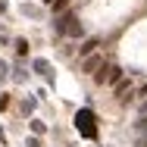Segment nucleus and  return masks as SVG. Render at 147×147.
Returning <instances> with one entry per match:
<instances>
[{"label":"nucleus","instance_id":"8","mask_svg":"<svg viewBox=\"0 0 147 147\" xmlns=\"http://www.w3.org/2000/svg\"><path fill=\"white\" fill-rule=\"evenodd\" d=\"M16 53H19V57H25V53H28V41H25V38H19V41H16Z\"/></svg>","mask_w":147,"mask_h":147},{"label":"nucleus","instance_id":"14","mask_svg":"<svg viewBox=\"0 0 147 147\" xmlns=\"http://www.w3.org/2000/svg\"><path fill=\"white\" fill-rule=\"evenodd\" d=\"M141 147H147V138H141Z\"/></svg>","mask_w":147,"mask_h":147},{"label":"nucleus","instance_id":"12","mask_svg":"<svg viewBox=\"0 0 147 147\" xmlns=\"http://www.w3.org/2000/svg\"><path fill=\"white\" fill-rule=\"evenodd\" d=\"M28 147H41V141H38V135H31V138H28Z\"/></svg>","mask_w":147,"mask_h":147},{"label":"nucleus","instance_id":"11","mask_svg":"<svg viewBox=\"0 0 147 147\" xmlns=\"http://www.w3.org/2000/svg\"><path fill=\"white\" fill-rule=\"evenodd\" d=\"M31 110H34V100H25V103H22V113H25V116H31Z\"/></svg>","mask_w":147,"mask_h":147},{"label":"nucleus","instance_id":"10","mask_svg":"<svg viewBox=\"0 0 147 147\" xmlns=\"http://www.w3.org/2000/svg\"><path fill=\"white\" fill-rule=\"evenodd\" d=\"M13 78H16V82H25V78H28V72H25L22 66H16V72H13Z\"/></svg>","mask_w":147,"mask_h":147},{"label":"nucleus","instance_id":"5","mask_svg":"<svg viewBox=\"0 0 147 147\" xmlns=\"http://www.w3.org/2000/svg\"><path fill=\"white\" fill-rule=\"evenodd\" d=\"M69 3H72V0H50V13H53V16H63V13L69 9Z\"/></svg>","mask_w":147,"mask_h":147},{"label":"nucleus","instance_id":"6","mask_svg":"<svg viewBox=\"0 0 147 147\" xmlns=\"http://www.w3.org/2000/svg\"><path fill=\"white\" fill-rule=\"evenodd\" d=\"M31 69H34L38 75H47V72H50V63H47V59H34V63H31Z\"/></svg>","mask_w":147,"mask_h":147},{"label":"nucleus","instance_id":"2","mask_svg":"<svg viewBox=\"0 0 147 147\" xmlns=\"http://www.w3.org/2000/svg\"><path fill=\"white\" fill-rule=\"evenodd\" d=\"M75 122H78V131H82V135H94V125H91V122H94V116H91V110H82V113H78V116H75Z\"/></svg>","mask_w":147,"mask_h":147},{"label":"nucleus","instance_id":"7","mask_svg":"<svg viewBox=\"0 0 147 147\" xmlns=\"http://www.w3.org/2000/svg\"><path fill=\"white\" fill-rule=\"evenodd\" d=\"M44 131H47V125H44L41 119H31V135H38V138H41Z\"/></svg>","mask_w":147,"mask_h":147},{"label":"nucleus","instance_id":"4","mask_svg":"<svg viewBox=\"0 0 147 147\" xmlns=\"http://www.w3.org/2000/svg\"><path fill=\"white\" fill-rule=\"evenodd\" d=\"M97 47H100V38H91V41H85V44L78 47V53H82V57H91V53H97Z\"/></svg>","mask_w":147,"mask_h":147},{"label":"nucleus","instance_id":"3","mask_svg":"<svg viewBox=\"0 0 147 147\" xmlns=\"http://www.w3.org/2000/svg\"><path fill=\"white\" fill-rule=\"evenodd\" d=\"M103 66H107V63H103V57H100V53H91V57H85V72H88V75H97Z\"/></svg>","mask_w":147,"mask_h":147},{"label":"nucleus","instance_id":"1","mask_svg":"<svg viewBox=\"0 0 147 147\" xmlns=\"http://www.w3.org/2000/svg\"><path fill=\"white\" fill-rule=\"evenodd\" d=\"M97 82H100V85H116V82H122V66L107 63V66L97 72Z\"/></svg>","mask_w":147,"mask_h":147},{"label":"nucleus","instance_id":"9","mask_svg":"<svg viewBox=\"0 0 147 147\" xmlns=\"http://www.w3.org/2000/svg\"><path fill=\"white\" fill-rule=\"evenodd\" d=\"M135 131H138V135H147V116H141V119H138V125H135Z\"/></svg>","mask_w":147,"mask_h":147},{"label":"nucleus","instance_id":"13","mask_svg":"<svg viewBox=\"0 0 147 147\" xmlns=\"http://www.w3.org/2000/svg\"><path fill=\"white\" fill-rule=\"evenodd\" d=\"M3 78H6V63L0 59V82H3Z\"/></svg>","mask_w":147,"mask_h":147}]
</instances>
